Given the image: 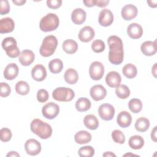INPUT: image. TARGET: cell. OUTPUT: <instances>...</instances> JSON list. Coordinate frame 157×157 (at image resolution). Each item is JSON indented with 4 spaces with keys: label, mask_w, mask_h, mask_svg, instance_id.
Wrapping results in <instances>:
<instances>
[{
    "label": "cell",
    "mask_w": 157,
    "mask_h": 157,
    "mask_svg": "<svg viewBox=\"0 0 157 157\" xmlns=\"http://www.w3.org/2000/svg\"><path fill=\"white\" fill-rule=\"evenodd\" d=\"M109 47V60L115 65L120 64L124 58V51L123 42L117 36H110L107 39Z\"/></svg>",
    "instance_id": "cell-1"
},
{
    "label": "cell",
    "mask_w": 157,
    "mask_h": 157,
    "mask_svg": "<svg viewBox=\"0 0 157 157\" xmlns=\"http://www.w3.org/2000/svg\"><path fill=\"white\" fill-rule=\"evenodd\" d=\"M30 128L31 131L34 134H36L42 139H48L52 134V128L51 126L38 118L34 119L31 121Z\"/></svg>",
    "instance_id": "cell-2"
},
{
    "label": "cell",
    "mask_w": 157,
    "mask_h": 157,
    "mask_svg": "<svg viewBox=\"0 0 157 157\" xmlns=\"http://www.w3.org/2000/svg\"><path fill=\"white\" fill-rule=\"evenodd\" d=\"M58 46V40L53 35L46 36L42 40V45L39 49L40 54L44 57L52 56L55 52Z\"/></svg>",
    "instance_id": "cell-3"
},
{
    "label": "cell",
    "mask_w": 157,
    "mask_h": 157,
    "mask_svg": "<svg viewBox=\"0 0 157 157\" xmlns=\"http://www.w3.org/2000/svg\"><path fill=\"white\" fill-rule=\"evenodd\" d=\"M59 24L58 17L55 13H49L41 18L39 28L44 32H49L55 30L58 27Z\"/></svg>",
    "instance_id": "cell-4"
},
{
    "label": "cell",
    "mask_w": 157,
    "mask_h": 157,
    "mask_svg": "<svg viewBox=\"0 0 157 157\" xmlns=\"http://www.w3.org/2000/svg\"><path fill=\"white\" fill-rule=\"evenodd\" d=\"M2 47L6 51L7 56L12 58H17L21 53L19 48L17 47L16 40L12 37H8L3 39Z\"/></svg>",
    "instance_id": "cell-5"
},
{
    "label": "cell",
    "mask_w": 157,
    "mask_h": 157,
    "mask_svg": "<svg viewBox=\"0 0 157 157\" xmlns=\"http://www.w3.org/2000/svg\"><path fill=\"white\" fill-rule=\"evenodd\" d=\"M75 96L74 91L67 87H58L52 93L54 99L60 102H69L72 101Z\"/></svg>",
    "instance_id": "cell-6"
},
{
    "label": "cell",
    "mask_w": 157,
    "mask_h": 157,
    "mask_svg": "<svg viewBox=\"0 0 157 157\" xmlns=\"http://www.w3.org/2000/svg\"><path fill=\"white\" fill-rule=\"evenodd\" d=\"M59 112V107L58 104L50 102L42 107V113L43 116L49 120L55 118Z\"/></svg>",
    "instance_id": "cell-7"
},
{
    "label": "cell",
    "mask_w": 157,
    "mask_h": 157,
    "mask_svg": "<svg viewBox=\"0 0 157 157\" xmlns=\"http://www.w3.org/2000/svg\"><path fill=\"white\" fill-rule=\"evenodd\" d=\"M104 73V65L99 61L93 62L89 69L90 77L94 80H99L102 78Z\"/></svg>",
    "instance_id": "cell-8"
},
{
    "label": "cell",
    "mask_w": 157,
    "mask_h": 157,
    "mask_svg": "<svg viewBox=\"0 0 157 157\" xmlns=\"http://www.w3.org/2000/svg\"><path fill=\"white\" fill-rule=\"evenodd\" d=\"M99 117L105 121L111 120L115 115V109L110 104L105 103L101 104L98 109Z\"/></svg>",
    "instance_id": "cell-9"
},
{
    "label": "cell",
    "mask_w": 157,
    "mask_h": 157,
    "mask_svg": "<svg viewBox=\"0 0 157 157\" xmlns=\"http://www.w3.org/2000/svg\"><path fill=\"white\" fill-rule=\"evenodd\" d=\"M25 149L28 155L35 156L41 151V144L34 139H29L25 144Z\"/></svg>",
    "instance_id": "cell-10"
},
{
    "label": "cell",
    "mask_w": 157,
    "mask_h": 157,
    "mask_svg": "<svg viewBox=\"0 0 157 157\" xmlns=\"http://www.w3.org/2000/svg\"><path fill=\"white\" fill-rule=\"evenodd\" d=\"M98 21L102 26H110L113 21V15L112 11L107 9L101 10L99 15Z\"/></svg>",
    "instance_id": "cell-11"
},
{
    "label": "cell",
    "mask_w": 157,
    "mask_h": 157,
    "mask_svg": "<svg viewBox=\"0 0 157 157\" xmlns=\"http://www.w3.org/2000/svg\"><path fill=\"white\" fill-rule=\"evenodd\" d=\"M90 96L96 101L104 99L107 95L106 89L101 85H95L90 88Z\"/></svg>",
    "instance_id": "cell-12"
},
{
    "label": "cell",
    "mask_w": 157,
    "mask_h": 157,
    "mask_svg": "<svg viewBox=\"0 0 157 157\" xmlns=\"http://www.w3.org/2000/svg\"><path fill=\"white\" fill-rule=\"evenodd\" d=\"M138 13L137 8L133 4L125 5L121 9V17L124 20L129 21L134 18Z\"/></svg>",
    "instance_id": "cell-13"
},
{
    "label": "cell",
    "mask_w": 157,
    "mask_h": 157,
    "mask_svg": "<svg viewBox=\"0 0 157 157\" xmlns=\"http://www.w3.org/2000/svg\"><path fill=\"white\" fill-rule=\"evenodd\" d=\"M35 59V55L33 51L30 50H24L21 52L18 61L20 64L24 66L31 65Z\"/></svg>",
    "instance_id": "cell-14"
},
{
    "label": "cell",
    "mask_w": 157,
    "mask_h": 157,
    "mask_svg": "<svg viewBox=\"0 0 157 157\" xmlns=\"http://www.w3.org/2000/svg\"><path fill=\"white\" fill-rule=\"evenodd\" d=\"M94 35L95 33L93 28L90 26H86L80 30L78 37L83 42H88L94 38Z\"/></svg>",
    "instance_id": "cell-15"
},
{
    "label": "cell",
    "mask_w": 157,
    "mask_h": 157,
    "mask_svg": "<svg viewBox=\"0 0 157 157\" xmlns=\"http://www.w3.org/2000/svg\"><path fill=\"white\" fill-rule=\"evenodd\" d=\"M31 76L36 81H43L47 77V71L45 67L42 64L36 65L31 70Z\"/></svg>",
    "instance_id": "cell-16"
},
{
    "label": "cell",
    "mask_w": 157,
    "mask_h": 157,
    "mask_svg": "<svg viewBox=\"0 0 157 157\" xmlns=\"http://www.w3.org/2000/svg\"><path fill=\"white\" fill-rule=\"evenodd\" d=\"M121 81V75L116 71L109 72L105 77V82L111 88H117L118 86L120 85Z\"/></svg>",
    "instance_id": "cell-17"
},
{
    "label": "cell",
    "mask_w": 157,
    "mask_h": 157,
    "mask_svg": "<svg viewBox=\"0 0 157 157\" xmlns=\"http://www.w3.org/2000/svg\"><path fill=\"white\" fill-rule=\"evenodd\" d=\"M127 34L132 39H139L143 34V29L139 24L132 23L128 26L127 28Z\"/></svg>",
    "instance_id": "cell-18"
},
{
    "label": "cell",
    "mask_w": 157,
    "mask_h": 157,
    "mask_svg": "<svg viewBox=\"0 0 157 157\" xmlns=\"http://www.w3.org/2000/svg\"><path fill=\"white\" fill-rule=\"evenodd\" d=\"M18 67L15 63L8 64L4 71V77L8 80H13L18 74Z\"/></svg>",
    "instance_id": "cell-19"
},
{
    "label": "cell",
    "mask_w": 157,
    "mask_h": 157,
    "mask_svg": "<svg viewBox=\"0 0 157 157\" xmlns=\"http://www.w3.org/2000/svg\"><path fill=\"white\" fill-rule=\"evenodd\" d=\"M15 23L10 17H6L0 20V33H9L13 31Z\"/></svg>",
    "instance_id": "cell-20"
},
{
    "label": "cell",
    "mask_w": 157,
    "mask_h": 157,
    "mask_svg": "<svg viewBox=\"0 0 157 157\" xmlns=\"http://www.w3.org/2000/svg\"><path fill=\"white\" fill-rule=\"evenodd\" d=\"M132 121L131 114L126 111H121L119 113L117 118V124L121 128H125L130 126Z\"/></svg>",
    "instance_id": "cell-21"
},
{
    "label": "cell",
    "mask_w": 157,
    "mask_h": 157,
    "mask_svg": "<svg viewBox=\"0 0 157 157\" xmlns=\"http://www.w3.org/2000/svg\"><path fill=\"white\" fill-rule=\"evenodd\" d=\"M86 12L81 8L75 9L71 13V20L75 25H81L86 20Z\"/></svg>",
    "instance_id": "cell-22"
},
{
    "label": "cell",
    "mask_w": 157,
    "mask_h": 157,
    "mask_svg": "<svg viewBox=\"0 0 157 157\" xmlns=\"http://www.w3.org/2000/svg\"><path fill=\"white\" fill-rule=\"evenodd\" d=\"M140 50L142 53L145 56L154 55L156 53V41L148 40L143 42L140 46Z\"/></svg>",
    "instance_id": "cell-23"
},
{
    "label": "cell",
    "mask_w": 157,
    "mask_h": 157,
    "mask_svg": "<svg viewBox=\"0 0 157 157\" xmlns=\"http://www.w3.org/2000/svg\"><path fill=\"white\" fill-rule=\"evenodd\" d=\"M74 140L78 144H87L91 140V135L88 131L82 130L75 134Z\"/></svg>",
    "instance_id": "cell-24"
},
{
    "label": "cell",
    "mask_w": 157,
    "mask_h": 157,
    "mask_svg": "<svg viewBox=\"0 0 157 157\" xmlns=\"http://www.w3.org/2000/svg\"><path fill=\"white\" fill-rule=\"evenodd\" d=\"M64 78L66 82L69 84L73 85L77 82L78 80V74L75 69L69 68L66 71Z\"/></svg>",
    "instance_id": "cell-25"
},
{
    "label": "cell",
    "mask_w": 157,
    "mask_h": 157,
    "mask_svg": "<svg viewBox=\"0 0 157 157\" xmlns=\"http://www.w3.org/2000/svg\"><path fill=\"white\" fill-rule=\"evenodd\" d=\"M83 123L88 129L91 130L96 129L99 126V121L98 118L95 115L92 114L87 115L85 117Z\"/></svg>",
    "instance_id": "cell-26"
},
{
    "label": "cell",
    "mask_w": 157,
    "mask_h": 157,
    "mask_svg": "<svg viewBox=\"0 0 157 157\" xmlns=\"http://www.w3.org/2000/svg\"><path fill=\"white\" fill-rule=\"evenodd\" d=\"M63 50L67 54H73L75 53L78 49L77 43L72 39L65 40L62 45Z\"/></svg>",
    "instance_id": "cell-27"
},
{
    "label": "cell",
    "mask_w": 157,
    "mask_h": 157,
    "mask_svg": "<svg viewBox=\"0 0 157 157\" xmlns=\"http://www.w3.org/2000/svg\"><path fill=\"white\" fill-rule=\"evenodd\" d=\"M91 105V101L86 98H80L75 102V108L78 112L88 110Z\"/></svg>",
    "instance_id": "cell-28"
},
{
    "label": "cell",
    "mask_w": 157,
    "mask_h": 157,
    "mask_svg": "<svg viewBox=\"0 0 157 157\" xmlns=\"http://www.w3.org/2000/svg\"><path fill=\"white\" fill-rule=\"evenodd\" d=\"M129 147L134 150L140 149L144 145V139L139 135H134L131 136L128 141Z\"/></svg>",
    "instance_id": "cell-29"
},
{
    "label": "cell",
    "mask_w": 157,
    "mask_h": 157,
    "mask_svg": "<svg viewBox=\"0 0 157 157\" xmlns=\"http://www.w3.org/2000/svg\"><path fill=\"white\" fill-rule=\"evenodd\" d=\"M150 127V121L145 117H140L136 120L135 128L139 132H145Z\"/></svg>",
    "instance_id": "cell-30"
},
{
    "label": "cell",
    "mask_w": 157,
    "mask_h": 157,
    "mask_svg": "<svg viewBox=\"0 0 157 157\" xmlns=\"http://www.w3.org/2000/svg\"><path fill=\"white\" fill-rule=\"evenodd\" d=\"M48 68L50 71L53 74L59 73L63 68V63L60 59H53L49 62Z\"/></svg>",
    "instance_id": "cell-31"
},
{
    "label": "cell",
    "mask_w": 157,
    "mask_h": 157,
    "mask_svg": "<svg viewBox=\"0 0 157 157\" xmlns=\"http://www.w3.org/2000/svg\"><path fill=\"white\" fill-rule=\"evenodd\" d=\"M122 72L126 77L131 79L134 78L136 76L137 69L135 65L131 63H128L123 67Z\"/></svg>",
    "instance_id": "cell-32"
},
{
    "label": "cell",
    "mask_w": 157,
    "mask_h": 157,
    "mask_svg": "<svg viewBox=\"0 0 157 157\" xmlns=\"http://www.w3.org/2000/svg\"><path fill=\"white\" fill-rule=\"evenodd\" d=\"M29 85L25 81H18L15 85L16 92L20 95H26L29 93Z\"/></svg>",
    "instance_id": "cell-33"
},
{
    "label": "cell",
    "mask_w": 157,
    "mask_h": 157,
    "mask_svg": "<svg viewBox=\"0 0 157 157\" xmlns=\"http://www.w3.org/2000/svg\"><path fill=\"white\" fill-rule=\"evenodd\" d=\"M128 107L132 113H137L142 110V103L139 99H131L128 102Z\"/></svg>",
    "instance_id": "cell-34"
},
{
    "label": "cell",
    "mask_w": 157,
    "mask_h": 157,
    "mask_svg": "<svg viewBox=\"0 0 157 157\" xmlns=\"http://www.w3.org/2000/svg\"><path fill=\"white\" fill-rule=\"evenodd\" d=\"M115 93L117 97L120 99H126L130 95V90L125 85H120L117 87Z\"/></svg>",
    "instance_id": "cell-35"
},
{
    "label": "cell",
    "mask_w": 157,
    "mask_h": 157,
    "mask_svg": "<svg viewBox=\"0 0 157 157\" xmlns=\"http://www.w3.org/2000/svg\"><path fill=\"white\" fill-rule=\"evenodd\" d=\"M78 154L81 157H91L94 155V149L91 146H83L78 150Z\"/></svg>",
    "instance_id": "cell-36"
},
{
    "label": "cell",
    "mask_w": 157,
    "mask_h": 157,
    "mask_svg": "<svg viewBox=\"0 0 157 157\" xmlns=\"http://www.w3.org/2000/svg\"><path fill=\"white\" fill-rule=\"evenodd\" d=\"M112 137L115 142L120 144H123L125 142V136L124 134L121 131L118 129L112 131Z\"/></svg>",
    "instance_id": "cell-37"
},
{
    "label": "cell",
    "mask_w": 157,
    "mask_h": 157,
    "mask_svg": "<svg viewBox=\"0 0 157 157\" xmlns=\"http://www.w3.org/2000/svg\"><path fill=\"white\" fill-rule=\"evenodd\" d=\"M105 47V46L104 42L100 39H96L91 44V48L95 53L102 52L104 50Z\"/></svg>",
    "instance_id": "cell-38"
},
{
    "label": "cell",
    "mask_w": 157,
    "mask_h": 157,
    "mask_svg": "<svg viewBox=\"0 0 157 157\" xmlns=\"http://www.w3.org/2000/svg\"><path fill=\"white\" fill-rule=\"evenodd\" d=\"M12 134L10 129L3 128L0 130V139L1 141L6 142L9 141L12 138Z\"/></svg>",
    "instance_id": "cell-39"
},
{
    "label": "cell",
    "mask_w": 157,
    "mask_h": 157,
    "mask_svg": "<svg viewBox=\"0 0 157 157\" xmlns=\"http://www.w3.org/2000/svg\"><path fill=\"white\" fill-rule=\"evenodd\" d=\"M49 98L48 91L45 89H40L37 93V99L39 102H46Z\"/></svg>",
    "instance_id": "cell-40"
},
{
    "label": "cell",
    "mask_w": 157,
    "mask_h": 157,
    "mask_svg": "<svg viewBox=\"0 0 157 157\" xmlns=\"http://www.w3.org/2000/svg\"><path fill=\"white\" fill-rule=\"evenodd\" d=\"M1 86V93L0 95L1 97L6 98L7 97L11 92V89L8 83L5 82H1L0 83Z\"/></svg>",
    "instance_id": "cell-41"
},
{
    "label": "cell",
    "mask_w": 157,
    "mask_h": 157,
    "mask_svg": "<svg viewBox=\"0 0 157 157\" xmlns=\"http://www.w3.org/2000/svg\"><path fill=\"white\" fill-rule=\"evenodd\" d=\"M10 11V5L8 1L7 0H1V9L0 13L1 15H5L9 12Z\"/></svg>",
    "instance_id": "cell-42"
},
{
    "label": "cell",
    "mask_w": 157,
    "mask_h": 157,
    "mask_svg": "<svg viewBox=\"0 0 157 157\" xmlns=\"http://www.w3.org/2000/svg\"><path fill=\"white\" fill-rule=\"evenodd\" d=\"M62 4L61 0H47V6L52 9H56L61 7Z\"/></svg>",
    "instance_id": "cell-43"
},
{
    "label": "cell",
    "mask_w": 157,
    "mask_h": 157,
    "mask_svg": "<svg viewBox=\"0 0 157 157\" xmlns=\"http://www.w3.org/2000/svg\"><path fill=\"white\" fill-rule=\"evenodd\" d=\"M109 3V0H96V6L99 7H105Z\"/></svg>",
    "instance_id": "cell-44"
},
{
    "label": "cell",
    "mask_w": 157,
    "mask_h": 157,
    "mask_svg": "<svg viewBox=\"0 0 157 157\" xmlns=\"http://www.w3.org/2000/svg\"><path fill=\"white\" fill-rule=\"evenodd\" d=\"M83 2L86 7H91L96 6V0L83 1Z\"/></svg>",
    "instance_id": "cell-45"
},
{
    "label": "cell",
    "mask_w": 157,
    "mask_h": 157,
    "mask_svg": "<svg viewBox=\"0 0 157 157\" xmlns=\"http://www.w3.org/2000/svg\"><path fill=\"white\" fill-rule=\"evenodd\" d=\"M156 126H155L151 132V139L154 141L156 142Z\"/></svg>",
    "instance_id": "cell-46"
},
{
    "label": "cell",
    "mask_w": 157,
    "mask_h": 157,
    "mask_svg": "<svg viewBox=\"0 0 157 157\" xmlns=\"http://www.w3.org/2000/svg\"><path fill=\"white\" fill-rule=\"evenodd\" d=\"M26 0H12V2L17 6H22L25 4Z\"/></svg>",
    "instance_id": "cell-47"
},
{
    "label": "cell",
    "mask_w": 157,
    "mask_h": 157,
    "mask_svg": "<svg viewBox=\"0 0 157 157\" xmlns=\"http://www.w3.org/2000/svg\"><path fill=\"white\" fill-rule=\"evenodd\" d=\"M147 2L148 4V6L151 7L155 8L157 6V5H156L157 1L156 0L155 1H147Z\"/></svg>",
    "instance_id": "cell-48"
},
{
    "label": "cell",
    "mask_w": 157,
    "mask_h": 157,
    "mask_svg": "<svg viewBox=\"0 0 157 157\" xmlns=\"http://www.w3.org/2000/svg\"><path fill=\"white\" fill-rule=\"evenodd\" d=\"M6 156H20V155L17 152V151H10V152H9L7 154V155H6Z\"/></svg>",
    "instance_id": "cell-49"
},
{
    "label": "cell",
    "mask_w": 157,
    "mask_h": 157,
    "mask_svg": "<svg viewBox=\"0 0 157 157\" xmlns=\"http://www.w3.org/2000/svg\"><path fill=\"white\" fill-rule=\"evenodd\" d=\"M103 156H106V157H109V156H114V157H116V155L111 152V151H107V152H105L103 155H102Z\"/></svg>",
    "instance_id": "cell-50"
},
{
    "label": "cell",
    "mask_w": 157,
    "mask_h": 157,
    "mask_svg": "<svg viewBox=\"0 0 157 157\" xmlns=\"http://www.w3.org/2000/svg\"><path fill=\"white\" fill-rule=\"evenodd\" d=\"M156 63H155L154 64V66H153V68L151 69V72L155 77H156Z\"/></svg>",
    "instance_id": "cell-51"
},
{
    "label": "cell",
    "mask_w": 157,
    "mask_h": 157,
    "mask_svg": "<svg viewBox=\"0 0 157 157\" xmlns=\"http://www.w3.org/2000/svg\"><path fill=\"white\" fill-rule=\"evenodd\" d=\"M129 155H132V156H137V155H134V154H129V153H126V154H124V156H129Z\"/></svg>",
    "instance_id": "cell-52"
}]
</instances>
